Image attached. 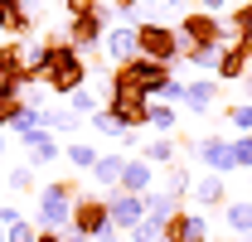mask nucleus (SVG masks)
I'll use <instances>...</instances> for the list:
<instances>
[{
    "label": "nucleus",
    "mask_w": 252,
    "mask_h": 242,
    "mask_svg": "<svg viewBox=\"0 0 252 242\" xmlns=\"http://www.w3.org/2000/svg\"><path fill=\"white\" fill-rule=\"evenodd\" d=\"M107 112L122 121L126 131L136 136L141 126H151V97L136 88V83H122V78H112L107 83Z\"/></svg>",
    "instance_id": "1"
},
{
    "label": "nucleus",
    "mask_w": 252,
    "mask_h": 242,
    "mask_svg": "<svg viewBox=\"0 0 252 242\" xmlns=\"http://www.w3.org/2000/svg\"><path fill=\"white\" fill-rule=\"evenodd\" d=\"M136 59H151V63H175L185 59V39H180V30H170V25H160V20H151V25H136Z\"/></svg>",
    "instance_id": "2"
},
{
    "label": "nucleus",
    "mask_w": 252,
    "mask_h": 242,
    "mask_svg": "<svg viewBox=\"0 0 252 242\" xmlns=\"http://www.w3.org/2000/svg\"><path fill=\"white\" fill-rule=\"evenodd\" d=\"M180 39L185 44H194V49H223V44H233V34H228V25H223L219 15H204V10H189V15H180Z\"/></svg>",
    "instance_id": "3"
},
{
    "label": "nucleus",
    "mask_w": 252,
    "mask_h": 242,
    "mask_svg": "<svg viewBox=\"0 0 252 242\" xmlns=\"http://www.w3.org/2000/svg\"><path fill=\"white\" fill-rule=\"evenodd\" d=\"M112 78H122V83H136V88H141L146 97H151V102H156L160 92H165V83H170L175 73H170V63L131 59V63H122V68H112Z\"/></svg>",
    "instance_id": "4"
},
{
    "label": "nucleus",
    "mask_w": 252,
    "mask_h": 242,
    "mask_svg": "<svg viewBox=\"0 0 252 242\" xmlns=\"http://www.w3.org/2000/svg\"><path fill=\"white\" fill-rule=\"evenodd\" d=\"M107 228H112L107 199H102V194H78V199H73V233H83L88 242H97Z\"/></svg>",
    "instance_id": "5"
},
{
    "label": "nucleus",
    "mask_w": 252,
    "mask_h": 242,
    "mask_svg": "<svg viewBox=\"0 0 252 242\" xmlns=\"http://www.w3.org/2000/svg\"><path fill=\"white\" fill-rule=\"evenodd\" d=\"M107 199V213H112V228L117 233H136L141 223H146V199L141 194H122V189H112V194H102Z\"/></svg>",
    "instance_id": "6"
},
{
    "label": "nucleus",
    "mask_w": 252,
    "mask_h": 242,
    "mask_svg": "<svg viewBox=\"0 0 252 242\" xmlns=\"http://www.w3.org/2000/svg\"><path fill=\"white\" fill-rule=\"evenodd\" d=\"M68 44L88 59V54H97L102 49V39H107V10H93V15H83V20H68Z\"/></svg>",
    "instance_id": "7"
},
{
    "label": "nucleus",
    "mask_w": 252,
    "mask_h": 242,
    "mask_svg": "<svg viewBox=\"0 0 252 242\" xmlns=\"http://www.w3.org/2000/svg\"><path fill=\"white\" fill-rule=\"evenodd\" d=\"M83 83H88V59H83L78 49H68V54H63V63L44 78V88L54 92V97H73Z\"/></svg>",
    "instance_id": "8"
},
{
    "label": "nucleus",
    "mask_w": 252,
    "mask_h": 242,
    "mask_svg": "<svg viewBox=\"0 0 252 242\" xmlns=\"http://www.w3.org/2000/svg\"><path fill=\"white\" fill-rule=\"evenodd\" d=\"M165 238L170 242H209V218H204V209H180L170 218Z\"/></svg>",
    "instance_id": "9"
},
{
    "label": "nucleus",
    "mask_w": 252,
    "mask_h": 242,
    "mask_svg": "<svg viewBox=\"0 0 252 242\" xmlns=\"http://www.w3.org/2000/svg\"><path fill=\"white\" fill-rule=\"evenodd\" d=\"M194 155L209 165V175H233V170H238V165H233V141H223V136H199Z\"/></svg>",
    "instance_id": "10"
},
{
    "label": "nucleus",
    "mask_w": 252,
    "mask_h": 242,
    "mask_svg": "<svg viewBox=\"0 0 252 242\" xmlns=\"http://www.w3.org/2000/svg\"><path fill=\"white\" fill-rule=\"evenodd\" d=\"M175 213H180V199H175V194H165V189H151V194H146V228H151L156 238H165V228H170Z\"/></svg>",
    "instance_id": "11"
},
{
    "label": "nucleus",
    "mask_w": 252,
    "mask_h": 242,
    "mask_svg": "<svg viewBox=\"0 0 252 242\" xmlns=\"http://www.w3.org/2000/svg\"><path fill=\"white\" fill-rule=\"evenodd\" d=\"M34 30V10L30 0H0V34H10V39H25Z\"/></svg>",
    "instance_id": "12"
},
{
    "label": "nucleus",
    "mask_w": 252,
    "mask_h": 242,
    "mask_svg": "<svg viewBox=\"0 0 252 242\" xmlns=\"http://www.w3.org/2000/svg\"><path fill=\"white\" fill-rule=\"evenodd\" d=\"M102 49H107V59L117 63V68L131 63V59H136V25H112L107 39H102Z\"/></svg>",
    "instance_id": "13"
},
{
    "label": "nucleus",
    "mask_w": 252,
    "mask_h": 242,
    "mask_svg": "<svg viewBox=\"0 0 252 242\" xmlns=\"http://www.w3.org/2000/svg\"><path fill=\"white\" fill-rule=\"evenodd\" d=\"M20 146L30 151V165H34V170L59 160V136H54V131H44V126H39V131H30V136H20Z\"/></svg>",
    "instance_id": "14"
},
{
    "label": "nucleus",
    "mask_w": 252,
    "mask_h": 242,
    "mask_svg": "<svg viewBox=\"0 0 252 242\" xmlns=\"http://www.w3.org/2000/svg\"><path fill=\"white\" fill-rule=\"evenodd\" d=\"M248 54H243V49H238V44H223L219 49V68H214V78H219V83H243V78H248Z\"/></svg>",
    "instance_id": "15"
},
{
    "label": "nucleus",
    "mask_w": 252,
    "mask_h": 242,
    "mask_svg": "<svg viewBox=\"0 0 252 242\" xmlns=\"http://www.w3.org/2000/svg\"><path fill=\"white\" fill-rule=\"evenodd\" d=\"M194 204L199 209H228V184H223V175H209V180H194Z\"/></svg>",
    "instance_id": "16"
},
{
    "label": "nucleus",
    "mask_w": 252,
    "mask_h": 242,
    "mask_svg": "<svg viewBox=\"0 0 252 242\" xmlns=\"http://www.w3.org/2000/svg\"><path fill=\"white\" fill-rule=\"evenodd\" d=\"M214 102H219V78H194V83H189L185 107L194 112V117H204V112H209Z\"/></svg>",
    "instance_id": "17"
},
{
    "label": "nucleus",
    "mask_w": 252,
    "mask_h": 242,
    "mask_svg": "<svg viewBox=\"0 0 252 242\" xmlns=\"http://www.w3.org/2000/svg\"><path fill=\"white\" fill-rule=\"evenodd\" d=\"M151 180H156V175H151V165L136 155V160H126L122 184H117V189H122V194H141V199H146V194H151Z\"/></svg>",
    "instance_id": "18"
},
{
    "label": "nucleus",
    "mask_w": 252,
    "mask_h": 242,
    "mask_svg": "<svg viewBox=\"0 0 252 242\" xmlns=\"http://www.w3.org/2000/svg\"><path fill=\"white\" fill-rule=\"evenodd\" d=\"M126 160H131V155H102V160L93 165V180H97V189H102V194H112V189L122 184Z\"/></svg>",
    "instance_id": "19"
},
{
    "label": "nucleus",
    "mask_w": 252,
    "mask_h": 242,
    "mask_svg": "<svg viewBox=\"0 0 252 242\" xmlns=\"http://www.w3.org/2000/svg\"><path fill=\"white\" fill-rule=\"evenodd\" d=\"M39 126L54 131V136H73V131L83 126V117H73L68 107H39Z\"/></svg>",
    "instance_id": "20"
},
{
    "label": "nucleus",
    "mask_w": 252,
    "mask_h": 242,
    "mask_svg": "<svg viewBox=\"0 0 252 242\" xmlns=\"http://www.w3.org/2000/svg\"><path fill=\"white\" fill-rule=\"evenodd\" d=\"M175 151H180V136H156L141 146V160L156 170V165H175Z\"/></svg>",
    "instance_id": "21"
},
{
    "label": "nucleus",
    "mask_w": 252,
    "mask_h": 242,
    "mask_svg": "<svg viewBox=\"0 0 252 242\" xmlns=\"http://www.w3.org/2000/svg\"><path fill=\"white\" fill-rule=\"evenodd\" d=\"M223 223H228L238 238H252V199H228V209H223Z\"/></svg>",
    "instance_id": "22"
},
{
    "label": "nucleus",
    "mask_w": 252,
    "mask_h": 242,
    "mask_svg": "<svg viewBox=\"0 0 252 242\" xmlns=\"http://www.w3.org/2000/svg\"><path fill=\"white\" fill-rule=\"evenodd\" d=\"M63 160H68L73 170H88V175H93V165L102 160V155H97L93 141H68V146H63Z\"/></svg>",
    "instance_id": "23"
},
{
    "label": "nucleus",
    "mask_w": 252,
    "mask_h": 242,
    "mask_svg": "<svg viewBox=\"0 0 252 242\" xmlns=\"http://www.w3.org/2000/svg\"><path fill=\"white\" fill-rule=\"evenodd\" d=\"M5 189H10L15 199H30V194H39V184H34V165H15V170L5 175Z\"/></svg>",
    "instance_id": "24"
},
{
    "label": "nucleus",
    "mask_w": 252,
    "mask_h": 242,
    "mask_svg": "<svg viewBox=\"0 0 252 242\" xmlns=\"http://www.w3.org/2000/svg\"><path fill=\"white\" fill-rule=\"evenodd\" d=\"M189 189H194V175H189V165H180V160H175V165L165 170V194H175V199L185 204Z\"/></svg>",
    "instance_id": "25"
},
{
    "label": "nucleus",
    "mask_w": 252,
    "mask_h": 242,
    "mask_svg": "<svg viewBox=\"0 0 252 242\" xmlns=\"http://www.w3.org/2000/svg\"><path fill=\"white\" fill-rule=\"evenodd\" d=\"M175 126H180V112H175V107H165V102H151V131L175 136Z\"/></svg>",
    "instance_id": "26"
},
{
    "label": "nucleus",
    "mask_w": 252,
    "mask_h": 242,
    "mask_svg": "<svg viewBox=\"0 0 252 242\" xmlns=\"http://www.w3.org/2000/svg\"><path fill=\"white\" fill-rule=\"evenodd\" d=\"M88 121H93V131H102V136H112V141H126V136H131V131H126V126H122L117 117H112L107 107H102V112H93Z\"/></svg>",
    "instance_id": "27"
},
{
    "label": "nucleus",
    "mask_w": 252,
    "mask_h": 242,
    "mask_svg": "<svg viewBox=\"0 0 252 242\" xmlns=\"http://www.w3.org/2000/svg\"><path fill=\"white\" fill-rule=\"evenodd\" d=\"M228 34H233V39H252V0H243V5L228 15Z\"/></svg>",
    "instance_id": "28"
},
{
    "label": "nucleus",
    "mask_w": 252,
    "mask_h": 242,
    "mask_svg": "<svg viewBox=\"0 0 252 242\" xmlns=\"http://www.w3.org/2000/svg\"><path fill=\"white\" fill-rule=\"evenodd\" d=\"M68 112H73V117H83V121H88V117H93V112H102V107H97V97H93V92H88V88H78V92H73V97H68Z\"/></svg>",
    "instance_id": "29"
},
{
    "label": "nucleus",
    "mask_w": 252,
    "mask_h": 242,
    "mask_svg": "<svg viewBox=\"0 0 252 242\" xmlns=\"http://www.w3.org/2000/svg\"><path fill=\"white\" fill-rule=\"evenodd\" d=\"M185 63L204 68V73H214V68H219V49H194V44H185Z\"/></svg>",
    "instance_id": "30"
},
{
    "label": "nucleus",
    "mask_w": 252,
    "mask_h": 242,
    "mask_svg": "<svg viewBox=\"0 0 252 242\" xmlns=\"http://www.w3.org/2000/svg\"><path fill=\"white\" fill-rule=\"evenodd\" d=\"M228 126L243 131V136H252V102H233L228 107Z\"/></svg>",
    "instance_id": "31"
},
{
    "label": "nucleus",
    "mask_w": 252,
    "mask_h": 242,
    "mask_svg": "<svg viewBox=\"0 0 252 242\" xmlns=\"http://www.w3.org/2000/svg\"><path fill=\"white\" fill-rule=\"evenodd\" d=\"M5 242H39V228H34V218H20V223L5 233Z\"/></svg>",
    "instance_id": "32"
},
{
    "label": "nucleus",
    "mask_w": 252,
    "mask_h": 242,
    "mask_svg": "<svg viewBox=\"0 0 252 242\" xmlns=\"http://www.w3.org/2000/svg\"><path fill=\"white\" fill-rule=\"evenodd\" d=\"M233 165L238 170H252V136H238L233 141Z\"/></svg>",
    "instance_id": "33"
},
{
    "label": "nucleus",
    "mask_w": 252,
    "mask_h": 242,
    "mask_svg": "<svg viewBox=\"0 0 252 242\" xmlns=\"http://www.w3.org/2000/svg\"><path fill=\"white\" fill-rule=\"evenodd\" d=\"M93 10H102L97 0H63V15H68V20H83V15H93Z\"/></svg>",
    "instance_id": "34"
},
{
    "label": "nucleus",
    "mask_w": 252,
    "mask_h": 242,
    "mask_svg": "<svg viewBox=\"0 0 252 242\" xmlns=\"http://www.w3.org/2000/svg\"><path fill=\"white\" fill-rule=\"evenodd\" d=\"M185 92H189V83L170 78V83H165V92H160V102H165V107H175V102H185Z\"/></svg>",
    "instance_id": "35"
},
{
    "label": "nucleus",
    "mask_w": 252,
    "mask_h": 242,
    "mask_svg": "<svg viewBox=\"0 0 252 242\" xmlns=\"http://www.w3.org/2000/svg\"><path fill=\"white\" fill-rule=\"evenodd\" d=\"M20 218H25V213L15 209V204H0V228H5V233H10V228H15Z\"/></svg>",
    "instance_id": "36"
},
{
    "label": "nucleus",
    "mask_w": 252,
    "mask_h": 242,
    "mask_svg": "<svg viewBox=\"0 0 252 242\" xmlns=\"http://www.w3.org/2000/svg\"><path fill=\"white\" fill-rule=\"evenodd\" d=\"M228 0H194V10H204V15H219Z\"/></svg>",
    "instance_id": "37"
},
{
    "label": "nucleus",
    "mask_w": 252,
    "mask_h": 242,
    "mask_svg": "<svg viewBox=\"0 0 252 242\" xmlns=\"http://www.w3.org/2000/svg\"><path fill=\"white\" fill-rule=\"evenodd\" d=\"M97 242H126V238H122V233H117V228H107V233H102V238H97Z\"/></svg>",
    "instance_id": "38"
},
{
    "label": "nucleus",
    "mask_w": 252,
    "mask_h": 242,
    "mask_svg": "<svg viewBox=\"0 0 252 242\" xmlns=\"http://www.w3.org/2000/svg\"><path fill=\"white\" fill-rule=\"evenodd\" d=\"M112 5H117V10H136L141 0H112Z\"/></svg>",
    "instance_id": "39"
},
{
    "label": "nucleus",
    "mask_w": 252,
    "mask_h": 242,
    "mask_svg": "<svg viewBox=\"0 0 252 242\" xmlns=\"http://www.w3.org/2000/svg\"><path fill=\"white\" fill-rule=\"evenodd\" d=\"M63 242H88V238H83V233H73V228H68V233H63Z\"/></svg>",
    "instance_id": "40"
},
{
    "label": "nucleus",
    "mask_w": 252,
    "mask_h": 242,
    "mask_svg": "<svg viewBox=\"0 0 252 242\" xmlns=\"http://www.w3.org/2000/svg\"><path fill=\"white\" fill-rule=\"evenodd\" d=\"M39 242H63V233H39Z\"/></svg>",
    "instance_id": "41"
},
{
    "label": "nucleus",
    "mask_w": 252,
    "mask_h": 242,
    "mask_svg": "<svg viewBox=\"0 0 252 242\" xmlns=\"http://www.w3.org/2000/svg\"><path fill=\"white\" fill-rule=\"evenodd\" d=\"M165 5H170V10H185V5H189V0H165Z\"/></svg>",
    "instance_id": "42"
},
{
    "label": "nucleus",
    "mask_w": 252,
    "mask_h": 242,
    "mask_svg": "<svg viewBox=\"0 0 252 242\" xmlns=\"http://www.w3.org/2000/svg\"><path fill=\"white\" fill-rule=\"evenodd\" d=\"M243 88H248V102H252V73H248V78H243Z\"/></svg>",
    "instance_id": "43"
},
{
    "label": "nucleus",
    "mask_w": 252,
    "mask_h": 242,
    "mask_svg": "<svg viewBox=\"0 0 252 242\" xmlns=\"http://www.w3.org/2000/svg\"><path fill=\"white\" fill-rule=\"evenodd\" d=\"M0 160H5V136H0Z\"/></svg>",
    "instance_id": "44"
},
{
    "label": "nucleus",
    "mask_w": 252,
    "mask_h": 242,
    "mask_svg": "<svg viewBox=\"0 0 252 242\" xmlns=\"http://www.w3.org/2000/svg\"><path fill=\"white\" fill-rule=\"evenodd\" d=\"M34 5H49V0H34Z\"/></svg>",
    "instance_id": "45"
},
{
    "label": "nucleus",
    "mask_w": 252,
    "mask_h": 242,
    "mask_svg": "<svg viewBox=\"0 0 252 242\" xmlns=\"http://www.w3.org/2000/svg\"><path fill=\"white\" fill-rule=\"evenodd\" d=\"M0 242H5V228H0Z\"/></svg>",
    "instance_id": "46"
},
{
    "label": "nucleus",
    "mask_w": 252,
    "mask_h": 242,
    "mask_svg": "<svg viewBox=\"0 0 252 242\" xmlns=\"http://www.w3.org/2000/svg\"><path fill=\"white\" fill-rule=\"evenodd\" d=\"M146 5H156V0H146Z\"/></svg>",
    "instance_id": "47"
},
{
    "label": "nucleus",
    "mask_w": 252,
    "mask_h": 242,
    "mask_svg": "<svg viewBox=\"0 0 252 242\" xmlns=\"http://www.w3.org/2000/svg\"><path fill=\"white\" fill-rule=\"evenodd\" d=\"M160 242H170V238H160Z\"/></svg>",
    "instance_id": "48"
},
{
    "label": "nucleus",
    "mask_w": 252,
    "mask_h": 242,
    "mask_svg": "<svg viewBox=\"0 0 252 242\" xmlns=\"http://www.w3.org/2000/svg\"><path fill=\"white\" fill-rule=\"evenodd\" d=\"M248 184H252V180H248Z\"/></svg>",
    "instance_id": "49"
},
{
    "label": "nucleus",
    "mask_w": 252,
    "mask_h": 242,
    "mask_svg": "<svg viewBox=\"0 0 252 242\" xmlns=\"http://www.w3.org/2000/svg\"><path fill=\"white\" fill-rule=\"evenodd\" d=\"M248 242H252V238H248Z\"/></svg>",
    "instance_id": "50"
}]
</instances>
